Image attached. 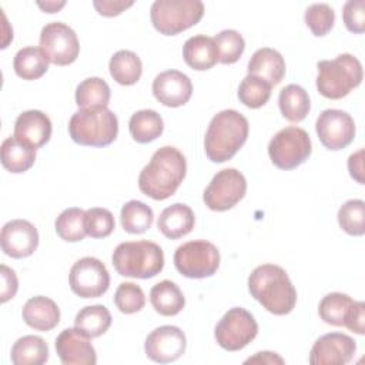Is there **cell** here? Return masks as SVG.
Listing matches in <instances>:
<instances>
[{"mask_svg": "<svg viewBox=\"0 0 365 365\" xmlns=\"http://www.w3.org/2000/svg\"><path fill=\"white\" fill-rule=\"evenodd\" d=\"M134 1H124V0H96L93 1L94 9L98 14L104 17H114L121 14L125 9L131 7Z\"/></svg>", "mask_w": 365, "mask_h": 365, "instance_id": "cell-45", "label": "cell"}, {"mask_svg": "<svg viewBox=\"0 0 365 365\" xmlns=\"http://www.w3.org/2000/svg\"><path fill=\"white\" fill-rule=\"evenodd\" d=\"M37 6H38L43 11H46V13H56V11H58L61 7L66 6V1H46V3L37 1Z\"/></svg>", "mask_w": 365, "mask_h": 365, "instance_id": "cell-48", "label": "cell"}, {"mask_svg": "<svg viewBox=\"0 0 365 365\" xmlns=\"http://www.w3.org/2000/svg\"><path fill=\"white\" fill-rule=\"evenodd\" d=\"M111 262L123 277L148 279L163 271L164 252L153 241H125L115 247Z\"/></svg>", "mask_w": 365, "mask_h": 365, "instance_id": "cell-4", "label": "cell"}, {"mask_svg": "<svg viewBox=\"0 0 365 365\" xmlns=\"http://www.w3.org/2000/svg\"><path fill=\"white\" fill-rule=\"evenodd\" d=\"M182 57L192 70H210L218 61V53L214 38L205 34H197L190 37L182 46Z\"/></svg>", "mask_w": 365, "mask_h": 365, "instance_id": "cell-24", "label": "cell"}, {"mask_svg": "<svg viewBox=\"0 0 365 365\" xmlns=\"http://www.w3.org/2000/svg\"><path fill=\"white\" fill-rule=\"evenodd\" d=\"M111 314L104 305H87L81 308L74 319V327L88 338H97L111 327Z\"/></svg>", "mask_w": 365, "mask_h": 365, "instance_id": "cell-32", "label": "cell"}, {"mask_svg": "<svg viewBox=\"0 0 365 365\" xmlns=\"http://www.w3.org/2000/svg\"><path fill=\"white\" fill-rule=\"evenodd\" d=\"M121 225L130 234H143L148 231L154 221L153 210L138 200H131L121 207Z\"/></svg>", "mask_w": 365, "mask_h": 365, "instance_id": "cell-35", "label": "cell"}, {"mask_svg": "<svg viewBox=\"0 0 365 365\" xmlns=\"http://www.w3.org/2000/svg\"><path fill=\"white\" fill-rule=\"evenodd\" d=\"M312 145L308 133L299 127L279 130L268 144V155L279 170H294L308 160Z\"/></svg>", "mask_w": 365, "mask_h": 365, "instance_id": "cell-8", "label": "cell"}, {"mask_svg": "<svg viewBox=\"0 0 365 365\" xmlns=\"http://www.w3.org/2000/svg\"><path fill=\"white\" fill-rule=\"evenodd\" d=\"M14 365H41L48 359L47 342L37 335H24L19 338L10 352Z\"/></svg>", "mask_w": 365, "mask_h": 365, "instance_id": "cell-28", "label": "cell"}, {"mask_svg": "<svg viewBox=\"0 0 365 365\" xmlns=\"http://www.w3.org/2000/svg\"><path fill=\"white\" fill-rule=\"evenodd\" d=\"M278 106L282 117L291 123L302 121L311 110L309 96L298 84H288L279 91Z\"/></svg>", "mask_w": 365, "mask_h": 365, "instance_id": "cell-29", "label": "cell"}, {"mask_svg": "<svg viewBox=\"0 0 365 365\" xmlns=\"http://www.w3.org/2000/svg\"><path fill=\"white\" fill-rule=\"evenodd\" d=\"M36 161V148L17 140L16 137H7L1 143V164L13 173L21 174L33 167Z\"/></svg>", "mask_w": 365, "mask_h": 365, "instance_id": "cell-26", "label": "cell"}, {"mask_svg": "<svg viewBox=\"0 0 365 365\" xmlns=\"http://www.w3.org/2000/svg\"><path fill=\"white\" fill-rule=\"evenodd\" d=\"M128 130L134 141L140 144H147L157 140L164 130V121L155 110H140L135 111L130 121Z\"/></svg>", "mask_w": 365, "mask_h": 365, "instance_id": "cell-30", "label": "cell"}, {"mask_svg": "<svg viewBox=\"0 0 365 365\" xmlns=\"http://www.w3.org/2000/svg\"><path fill=\"white\" fill-rule=\"evenodd\" d=\"M114 304L123 314H135L145 305V295L140 285L121 282L114 294Z\"/></svg>", "mask_w": 365, "mask_h": 365, "instance_id": "cell-42", "label": "cell"}, {"mask_svg": "<svg viewBox=\"0 0 365 365\" xmlns=\"http://www.w3.org/2000/svg\"><path fill=\"white\" fill-rule=\"evenodd\" d=\"M0 275H1V297H0V301H1V304H4L16 295L17 288H19V281H17L16 272L4 264H1V267H0Z\"/></svg>", "mask_w": 365, "mask_h": 365, "instance_id": "cell-44", "label": "cell"}, {"mask_svg": "<svg viewBox=\"0 0 365 365\" xmlns=\"http://www.w3.org/2000/svg\"><path fill=\"white\" fill-rule=\"evenodd\" d=\"M110 74L121 86L135 84L143 73L140 57L130 50H118L110 58Z\"/></svg>", "mask_w": 365, "mask_h": 365, "instance_id": "cell-33", "label": "cell"}, {"mask_svg": "<svg viewBox=\"0 0 365 365\" xmlns=\"http://www.w3.org/2000/svg\"><path fill=\"white\" fill-rule=\"evenodd\" d=\"M258 334V324L245 308L234 307L218 321L214 336L217 344L225 351H240L245 348Z\"/></svg>", "mask_w": 365, "mask_h": 365, "instance_id": "cell-10", "label": "cell"}, {"mask_svg": "<svg viewBox=\"0 0 365 365\" xmlns=\"http://www.w3.org/2000/svg\"><path fill=\"white\" fill-rule=\"evenodd\" d=\"M338 224L349 235L365 234V202L362 200H348L338 210Z\"/></svg>", "mask_w": 365, "mask_h": 365, "instance_id": "cell-38", "label": "cell"}, {"mask_svg": "<svg viewBox=\"0 0 365 365\" xmlns=\"http://www.w3.org/2000/svg\"><path fill=\"white\" fill-rule=\"evenodd\" d=\"M356 301L342 292L327 294L319 305L318 314L321 319L332 327H346L355 309Z\"/></svg>", "mask_w": 365, "mask_h": 365, "instance_id": "cell-25", "label": "cell"}, {"mask_svg": "<svg viewBox=\"0 0 365 365\" xmlns=\"http://www.w3.org/2000/svg\"><path fill=\"white\" fill-rule=\"evenodd\" d=\"M150 302L160 315L174 317L182 311L185 298L175 282L164 279L151 288Z\"/></svg>", "mask_w": 365, "mask_h": 365, "instance_id": "cell-27", "label": "cell"}, {"mask_svg": "<svg viewBox=\"0 0 365 365\" xmlns=\"http://www.w3.org/2000/svg\"><path fill=\"white\" fill-rule=\"evenodd\" d=\"M0 242L6 255L11 258H26L37 250L38 232L27 220H11L3 225Z\"/></svg>", "mask_w": 365, "mask_h": 365, "instance_id": "cell-17", "label": "cell"}, {"mask_svg": "<svg viewBox=\"0 0 365 365\" xmlns=\"http://www.w3.org/2000/svg\"><path fill=\"white\" fill-rule=\"evenodd\" d=\"M23 321L36 331H50L60 322V309L57 304L43 295L30 298L21 309Z\"/></svg>", "mask_w": 365, "mask_h": 365, "instance_id": "cell-21", "label": "cell"}, {"mask_svg": "<svg viewBox=\"0 0 365 365\" xmlns=\"http://www.w3.org/2000/svg\"><path fill=\"white\" fill-rule=\"evenodd\" d=\"M356 351L355 341L341 332H329L319 336L309 352L311 365H344L348 364Z\"/></svg>", "mask_w": 365, "mask_h": 365, "instance_id": "cell-16", "label": "cell"}, {"mask_svg": "<svg viewBox=\"0 0 365 365\" xmlns=\"http://www.w3.org/2000/svg\"><path fill=\"white\" fill-rule=\"evenodd\" d=\"M84 215L86 211L77 207L64 210L54 222L57 235L67 242L81 241L87 235L84 228Z\"/></svg>", "mask_w": 365, "mask_h": 365, "instance_id": "cell-36", "label": "cell"}, {"mask_svg": "<svg viewBox=\"0 0 365 365\" xmlns=\"http://www.w3.org/2000/svg\"><path fill=\"white\" fill-rule=\"evenodd\" d=\"M348 170H349L351 177L356 182L364 184V148H361L356 153L349 155V158H348Z\"/></svg>", "mask_w": 365, "mask_h": 365, "instance_id": "cell-46", "label": "cell"}, {"mask_svg": "<svg viewBox=\"0 0 365 365\" xmlns=\"http://www.w3.org/2000/svg\"><path fill=\"white\" fill-rule=\"evenodd\" d=\"M84 228L91 238H106L115 228L114 215L107 208H88L84 215Z\"/></svg>", "mask_w": 365, "mask_h": 365, "instance_id": "cell-41", "label": "cell"}, {"mask_svg": "<svg viewBox=\"0 0 365 365\" xmlns=\"http://www.w3.org/2000/svg\"><path fill=\"white\" fill-rule=\"evenodd\" d=\"M174 265L187 278H207L214 275L220 267V251L205 240L188 241L175 250Z\"/></svg>", "mask_w": 365, "mask_h": 365, "instance_id": "cell-9", "label": "cell"}, {"mask_svg": "<svg viewBox=\"0 0 365 365\" xmlns=\"http://www.w3.org/2000/svg\"><path fill=\"white\" fill-rule=\"evenodd\" d=\"M153 94L165 107H181L192 96V83L187 74L178 70H167L155 76Z\"/></svg>", "mask_w": 365, "mask_h": 365, "instance_id": "cell-19", "label": "cell"}, {"mask_svg": "<svg viewBox=\"0 0 365 365\" xmlns=\"http://www.w3.org/2000/svg\"><path fill=\"white\" fill-rule=\"evenodd\" d=\"M51 131V121L43 111L27 110L17 117L14 123L13 137L23 143H27L37 150L48 143Z\"/></svg>", "mask_w": 365, "mask_h": 365, "instance_id": "cell-20", "label": "cell"}, {"mask_svg": "<svg viewBox=\"0 0 365 365\" xmlns=\"http://www.w3.org/2000/svg\"><path fill=\"white\" fill-rule=\"evenodd\" d=\"M187 348L184 332L174 325H163L153 329L144 342L147 358L158 364H168L177 361Z\"/></svg>", "mask_w": 365, "mask_h": 365, "instance_id": "cell-15", "label": "cell"}, {"mask_svg": "<svg viewBox=\"0 0 365 365\" xmlns=\"http://www.w3.org/2000/svg\"><path fill=\"white\" fill-rule=\"evenodd\" d=\"M40 48L50 63L68 66L78 57L80 43L71 27L61 21H51L41 29Z\"/></svg>", "mask_w": 365, "mask_h": 365, "instance_id": "cell-12", "label": "cell"}, {"mask_svg": "<svg viewBox=\"0 0 365 365\" xmlns=\"http://www.w3.org/2000/svg\"><path fill=\"white\" fill-rule=\"evenodd\" d=\"M48 58L40 47L29 46L20 48L13 60L16 74L23 80H37L48 70Z\"/></svg>", "mask_w": 365, "mask_h": 365, "instance_id": "cell-31", "label": "cell"}, {"mask_svg": "<svg viewBox=\"0 0 365 365\" xmlns=\"http://www.w3.org/2000/svg\"><path fill=\"white\" fill-rule=\"evenodd\" d=\"M248 291L268 312L289 314L297 304V289L284 268L275 264H262L248 277Z\"/></svg>", "mask_w": 365, "mask_h": 365, "instance_id": "cell-2", "label": "cell"}, {"mask_svg": "<svg viewBox=\"0 0 365 365\" xmlns=\"http://www.w3.org/2000/svg\"><path fill=\"white\" fill-rule=\"evenodd\" d=\"M56 352L64 365H94L97 354L90 338L76 327L63 329L56 338Z\"/></svg>", "mask_w": 365, "mask_h": 365, "instance_id": "cell-18", "label": "cell"}, {"mask_svg": "<svg viewBox=\"0 0 365 365\" xmlns=\"http://www.w3.org/2000/svg\"><path fill=\"white\" fill-rule=\"evenodd\" d=\"M248 74L257 76L271 86H277L285 76V60L281 53L274 48H258L248 61Z\"/></svg>", "mask_w": 365, "mask_h": 365, "instance_id": "cell-23", "label": "cell"}, {"mask_svg": "<svg viewBox=\"0 0 365 365\" xmlns=\"http://www.w3.org/2000/svg\"><path fill=\"white\" fill-rule=\"evenodd\" d=\"M304 20L314 36L322 37L334 27L335 13L327 3H314L307 7Z\"/></svg>", "mask_w": 365, "mask_h": 365, "instance_id": "cell-40", "label": "cell"}, {"mask_svg": "<svg viewBox=\"0 0 365 365\" xmlns=\"http://www.w3.org/2000/svg\"><path fill=\"white\" fill-rule=\"evenodd\" d=\"M248 120L237 110H222L217 113L207 128L204 148L212 163L231 160L248 138Z\"/></svg>", "mask_w": 365, "mask_h": 365, "instance_id": "cell-3", "label": "cell"}, {"mask_svg": "<svg viewBox=\"0 0 365 365\" xmlns=\"http://www.w3.org/2000/svg\"><path fill=\"white\" fill-rule=\"evenodd\" d=\"M68 134L80 145L106 147L117 138L118 120L107 107L78 108L68 121Z\"/></svg>", "mask_w": 365, "mask_h": 365, "instance_id": "cell-5", "label": "cell"}, {"mask_svg": "<svg viewBox=\"0 0 365 365\" xmlns=\"http://www.w3.org/2000/svg\"><path fill=\"white\" fill-rule=\"evenodd\" d=\"M321 144L332 151L348 147L355 137V121L346 111L338 108L324 110L315 123Z\"/></svg>", "mask_w": 365, "mask_h": 365, "instance_id": "cell-14", "label": "cell"}, {"mask_svg": "<svg viewBox=\"0 0 365 365\" xmlns=\"http://www.w3.org/2000/svg\"><path fill=\"white\" fill-rule=\"evenodd\" d=\"M68 282L71 291L80 298H98L110 287V274L98 258L84 257L73 264Z\"/></svg>", "mask_w": 365, "mask_h": 365, "instance_id": "cell-13", "label": "cell"}, {"mask_svg": "<svg viewBox=\"0 0 365 365\" xmlns=\"http://www.w3.org/2000/svg\"><path fill=\"white\" fill-rule=\"evenodd\" d=\"M317 68V88L321 96L331 100L348 96L364 77L361 61L349 53H342L334 60L318 61Z\"/></svg>", "mask_w": 365, "mask_h": 365, "instance_id": "cell-6", "label": "cell"}, {"mask_svg": "<svg viewBox=\"0 0 365 365\" xmlns=\"http://www.w3.org/2000/svg\"><path fill=\"white\" fill-rule=\"evenodd\" d=\"M247 192V180L235 168L218 171L204 190L202 200L212 211H227L240 202Z\"/></svg>", "mask_w": 365, "mask_h": 365, "instance_id": "cell-11", "label": "cell"}, {"mask_svg": "<svg viewBox=\"0 0 365 365\" xmlns=\"http://www.w3.org/2000/svg\"><path fill=\"white\" fill-rule=\"evenodd\" d=\"M111 91L100 77H88L76 88V103L80 108H104L108 106Z\"/></svg>", "mask_w": 365, "mask_h": 365, "instance_id": "cell-34", "label": "cell"}, {"mask_svg": "<svg viewBox=\"0 0 365 365\" xmlns=\"http://www.w3.org/2000/svg\"><path fill=\"white\" fill-rule=\"evenodd\" d=\"M342 19L345 27L355 34L365 31V0H349L344 4Z\"/></svg>", "mask_w": 365, "mask_h": 365, "instance_id": "cell-43", "label": "cell"}, {"mask_svg": "<svg viewBox=\"0 0 365 365\" xmlns=\"http://www.w3.org/2000/svg\"><path fill=\"white\" fill-rule=\"evenodd\" d=\"M194 224L195 217L192 210L182 202H175L164 208L157 221L160 232L170 240H178L190 234L194 228Z\"/></svg>", "mask_w": 365, "mask_h": 365, "instance_id": "cell-22", "label": "cell"}, {"mask_svg": "<svg viewBox=\"0 0 365 365\" xmlns=\"http://www.w3.org/2000/svg\"><path fill=\"white\" fill-rule=\"evenodd\" d=\"M245 364H284V359L275 352H257L255 356L248 358Z\"/></svg>", "mask_w": 365, "mask_h": 365, "instance_id": "cell-47", "label": "cell"}, {"mask_svg": "<svg viewBox=\"0 0 365 365\" xmlns=\"http://www.w3.org/2000/svg\"><path fill=\"white\" fill-rule=\"evenodd\" d=\"M218 61L222 64H234L240 60L245 48V40L237 30H222L215 37Z\"/></svg>", "mask_w": 365, "mask_h": 365, "instance_id": "cell-39", "label": "cell"}, {"mask_svg": "<svg viewBox=\"0 0 365 365\" xmlns=\"http://www.w3.org/2000/svg\"><path fill=\"white\" fill-rule=\"evenodd\" d=\"M204 14L200 0H155L150 9L154 29L164 36H175L195 26Z\"/></svg>", "mask_w": 365, "mask_h": 365, "instance_id": "cell-7", "label": "cell"}, {"mask_svg": "<svg viewBox=\"0 0 365 365\" xmlns=\"http://www.w3.org/2000/svg\"><path fill=\"white\" fill-rule=\"evenodd\" d=\"M187 173V161L171 145L158 148L138 175V188L147 197L163 201L174 195Z\"/></svg>", "mask_w": 365, "mask_h": 365, "instance_id": "cell-1", "label": "cell"}, {"mask_svg": "<svg viewBox=\"0 0 365 365\" xmlns=\"http://www.w3.org/2000/svg\"><path fill=\"white\" fill-rule=\"evenodd\" d=\"M271 88L272 86L268 81L248 74L240 83L238 98L244 106L250 108H259L268 103L271 97Z\"/></svg>", "mask_w": 365, "mask_h": 365, "instance_id": "cell-37", "label": "cell"}]
</instances>
